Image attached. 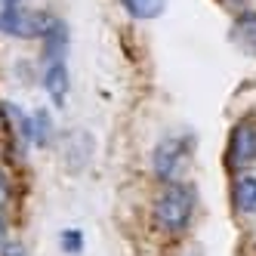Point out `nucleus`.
I'll return each instance as SVG.
<instances>
[{
  "label": "nucleus",
  "instance_id": "20e7f679",
  "mask_svg": "<svg viewBox=\"0 0 256 256\" xmlns=\"http://www.w3.org/2000/svg\"><path fill=\"white\" fill-rule=\"evenodd\" d=\"M182 160H186V142L170 136L164 139L158 148H154V158H152V167H154V176L158 179H173L182 167Z\"/></svg>",
  "mask_w": 256,
  "mask_h": 256
},
{
  "label": "nucleus",
  "instance_id": "9b49d317",
  "mask_svg": "<svg viewBox=\"0 0 256 256\" xmlns=\"http://www.w3.org/2000/svg\"><path fill=\"white\" fill-rule=\"evenodd\" d=\"M6 198H10V182H6V176H4V170H0V207L6 204Z\"/></svg>",
  "mask_w": 256,
  "mask_h": 256
},
{
  "label": "nucleus",
  "instance_id": "f03ea898",
  "mask_svg": "<svg viewBox=\"0 0 256 256\" xmlns=\"http://www.w3.org/2000/svg\"><path fill=\"white\" fill-rule=\"evenodd\" d=\"M192 207H194V198L186 186H170L167 192L160 194L154 216H158V226L167 228V232H182L192 219Z\"/></svg>",
  "mask_w": 256,
  "mask_h": 256
},
{
  "label": "nucleus",
  "instance_id": "6e6552de",
  "mask_svg": "<svg viewBox=\"0 0 256 256\" xmlns=\"http://www.w3.org/2000/svg\"><path fill=\"white\" fill-rule=\"evenodd\" d=\"M234 38L241 40L244 46L256 50V12H244L241 19H238V25H234Z\"/></svg>",
  "mask_w": 256,
  "mask_h": 256
},
{
  "label": "nucleus",
  "instance_id": "39448f33",
  "mask_svg": "<svg viewBox=\"0 0 256 256\" xmlns=\"http://www.w3.org/2000/svg\"><path fill=\"white\" fill-rule=\"evenodd\" d=\"M44 86H46V93L50 99L62 105L65 102V93H68V71H65V62H52L46 68V74H44Z\"/></svg>",
  "mask_w": 256,
  "mask_h": 256
},
{
  "label": "nucleus",
  "instance_id": "ddd939ff",
  "mask_svg": "<svg viewBox=\"0 0 256 256\" xmlns=\"http://www.w3.org/2000/svg\"><path fill=\"white\" fill-rule=\"evenodd\" d=\"M0 244H4V222H0Z\"/></svg>",
  "mask_w": 256,
  "mask_h": 256
},
{
  "label": "nucleus",
  "instance_id": "0eeeda50",
  "mask_svg": "<svg viewBox=\"0 0 256 256\" xmlns=\"http://www.w3.org/2000/svg\"><path fill=\"white\" fill-rule=\"evenodd\" d=\"M124 10L133 16V19H158L164 12V0H120Z\"/></svg>",
  "mask_w": 256,
  "mask_h": 256
},
{
  "label": "nucleus",
  "instance_id": "9d476101",
  "mask_svg": "<svg viewBox=\"0 0 256 256\" xmlns=\"http://www.w3.org/2000/svg\"><path fill=\"white\" fill-rule=\"evenodd\" d=\"M62 241H65V250H68V253H80V241H84V238H80V232L68 228V232L62 234Z\"/></svg>",
  "mask_w": 256,
  "mask_h": 256
},
{
  "label": "nucleus",
  "instance_id": "423d86ee",
  "mask_svg": "<svg viewBox=\"0 0 256 256\" xmlns=\"http://www.w3.org/2000/svg\"><path fill=\"white\" fill-rule=\"evenodd\" d=\"M234 204L238 210H256V176H241L238 179V186H234Z\"/></svg>",
  "mask_w": 256,
  "mask_h": 256
},
{
  "label": "nucleus",
  "instance_id": "1a4fd4ad",
  "mask_svg": "<svg viewBox=\"0 0 256 256\" xmlns=\"http://www.w3.org/2000/svg\"><path fill=\"white\" fill-rule=\"evenodd\" d=\"M46 133H50V118H46V112H38V120L31 124V136L38 145H46Z\"/></svg>",
  "mask_w": 256,
  "mask_h": 256
},
{
  "label": "nucleus",
  "instance_id": "f8f14e48",
  "mask_svg": "<svg viewBox=\"0 0 256 256\" xmlns=\"http://www.w3.org/2000/svg\"><path fill=\"white\" fill-rule=\"evenodd\" d=\"M4 256H25V247H22L19 241H10L6 250H4Z\"/></svg>",
  "mask_w": 256,
  "mask_h": 256
},
{
  "label": "nucleus",
  "instance_id": "7ed1b4c3",
  "mask_svg": "<svg viewBox=\"0 0 256 256\" xmlns=\"http://www.w3.org/2000/svg\"><path fill=\"white\" fill-rule=\"evenodd\" d=\"M228 160L232 167L244 170L256 160V124L250 120H241L232 130V139H228Z\"/></svg>",
  "mask_w": 256,
  "mask_h": 256
},
{
  "label": "nucleus",
  "instance_id": "f257e3e1",
  "mask_svg": "<svg viewBox=\"0 0 256 256\" xmlns=\"http://www.w3.org/2000/svg\"><path fill=\"white\" fill-rule=\"evenodd\" d=\"M52 19L44 12L25 10L22 0H0V31L12 38H44Z\"/></svg>",
  "mask_w": 256,
  "mask_h": 256
}]
</instances>
